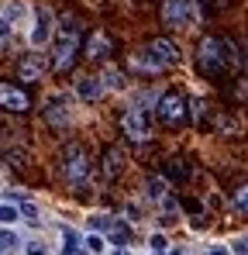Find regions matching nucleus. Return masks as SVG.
<instances>
[{
  "label": "nucleus",
  "instance_id": "8",
  "mask_svg": "<svg viewBox=\"0 0 248 255\" xmlns=\"http://www.w3.org/2000/svg\"><path fill=\"white\" fill-rule=\"evenodd\" d=\"M55 28H59V10L48 7V3H35V10H31V24L24 28L28 48L45 52V48L52 45V38H55Z\"/></svg>",
  "mask_w": 248,
  "mask_h": 255
},
{
  "label": "nucleus",
  "instance_id": "30",
  "mask_svg": "<svg viewBox=\"0 0 248 255\" xmlns=\"http://www.w3.org/2000/svg\"><path fill=\"white\" fill-rule=\"evenodd\" d=\"M231 255H248V235H238V238H231Z\"/></svg>",
  "mask_w": 248,
  "mask_h": 255
},
{
  "label": "nucleus",
  "instance_id": "33",
  "mask_svg": "<svg viewBox=\"0 0 248 255\" xmlns=\"http://www.w3.org/2000/svg\"><path fill=\"white\" fill-rule=\"evenodd\" d=\"M165 255H183V249H169V252H165Z\"/></svg>",
  "mask_w": 248,
  "mask_h": 255
},
{
  "label": "nucleus",
  "instance_id": "21",
  "mask_svg": "<svg viewBox=\"0 0 248 255\" xmlns=\"http://www.w3.org/2000/svg\"><path fill=\"white\" fill-rule=\"evenodd\" d=\"M83 249H86V255H107V252H111L107 238L97 235V231H86V235H83Z\"/></svg>",
  "mask_w": 248,
  "mask_h": 255
},
{
  "label": "nucleus",
  "instance_id": "12",
  "mask_svg": "<svg viewBox=\"0 0 248 255\" xmlns=\"http://www.w3.org/2000/svg\"><path fill=\"white\" fill-rule=\"evenodd\" d=\"M111 55H114V38H111V31H104V28H93L86 38H83V59L86 62H111Z\"/></svg>",
  "mask_w": 248,
  "mask_h": 255
},
{
  "label": "nucleus",
  "instance_id": "1",
  "mask_svg": "<svg viewBox=\"0 0 248 255\" xmlns=\"http://www.w3.org/2000/svg\"><path fill=\"white\" fill-rule=\"evenodd\" d=\"M179 62H183V48L169 35H155L141 48L127 52V73L131 76H162L169 69H176Z\"/></svg>",
  "mask_w": 248,
  "mask_h": 255
},
{
  "label": "nucleus",
  "instance_id": "28",
  "mask_svg": "<svg viewBox=\"0 0 248 255\" xmlns=\"http://www.w3.org/2000/svg\"><path fill=\"white\" fill-rule=\"evenodd\" d=\"M148 249H152V255H165L169 252V238H165L162 231H155V235L148 238Z\"/></svg>",
  "mask_w": 248,
  "mask_h": 255
},
{
  "label": "nucleus",
  "instance_id": "31",
  "mask_svg": "<svg viewBox=\"0 0 248 255\" xmlns=\"http://www.w3.org/2000/svg\"><path fill=\"white\" fill-rule=\"evenodd\" d=\"M207 255H231V249H228V245H210Z\"/></svg>",
  "mask_w": 248,
  "mask_h": 255
},
{
  "label": "nucleus",
  "instance_id": "34",
  "mask_svg": "<svg viewBox=\"0 0 248 255\" xmlns=\"http://www.w3.org/2000/svg\"><path fill=\"white\" fill-rule=\"evenodd\" d=\"M0 255H3V252H0Z\"/></svg>",
  "mask_w": 248,
  "mask_h": 255
},
{
  "label": "nucleus",
  "instance_id": "25",
  "mask_svg": "<svg viewBox=\"0 0 248 255\" xmlns=\"http://www.w3.org/2000/svg\"><path fill=\"white\" fill-rule=\"evenodd\" d=\"M17 221H21V207L10 204V200H0V224L3 228H14Z\"/></svg>",
  "mask_w": 248,
  "mask_h": 255
},
{
  "label": "nucleus",
  "instance_id": "23",
  "mask_svg": "<svg viewBox=\"0 0 248 255\" xmlns=\"http://www.w3.org/2000/svg\"><path fill=\"white\" fill-rule=\"evenodd\" d=\"M17 207H21V221H24L28 228H41V224H45V217H41L38 204H31V197H28L24 204H17Z\"/></svg>",
  "mask_w": 248,
  "mask_h": 255
},
{
  "label": "nucleus",
  "instance_id": "7",
  "mask_svg": "<svg viewBox=\"0 0 248 255\" xmlns=\"http://www.w3.org/2000/svg\"><path fill=\"white\" fill-rule=\"evenodd\" d=\"M121 125V134L131 141V145H148L155 138V111L148 107H138V104H127L118 118Z\"/></svg>",
  "mask_w": 248,
  "mask_h": 255
},
{
  "label": "nucleus",
  "instance_id": "10",
  "mask_svg": "<svg viewBox=\"0 0 248 255\" xmlns=\"http://www.w3.org/2000/svg\"><path fill=\"white\" fill-rule=\"evenodd\" d=\"M52 73V62H48V52H38V48H28L21 59H17V80L21 86L28 83H41L45 76Z\"/></svg>",
  "mask_w": 248,
  "mask_h": 255
},
{
  "label": "nucleus",
  "instance_id": "18",
  "mask_svg": "<svg viewBox=\"0 0 248 255\" xmlns=\"http://www.w3.org/2000/svg\"><path fill=\"white\" fill-rule=\"evenodd\" d=\"M59 252L62 255H86V249H83V235L76 231V228H69V224H62L59 228Z\"/></svg>",
  "mask_w": 248,
  "mask_h": 255
},
{
  "label": "nucleus",
  "instance_id": "17",
  "mask_svg": "<svg viewBox=\"0 0 248 255\" xmlns=\"http://www.w3.org/2000/svg\"><path fill=\"white\" fill-rule=\"evenodd\" d=\"M97 76H100V83H104V90H107V97H111V93H127V90H131V73L121 69V66H114V62H104Z\"/></svg>",
  "mask_w": 248,
  "mask_h": 255
},
{
  "label": "nucleus",
  "instance_id": "2",
  "mask_svg": "<svg viewBox=\"0 0 248 255\" xmlns=\"http://www.w3.org/2000/svg\"><path fill=\"white\" fill-rule=\"evenodd\" d=\"M83 17H76L73 10L59 14V28H55V38L48 45V62H52V73L55 76H66L73 73L76 59L83 55Z\"/></svg>",
  "mask_w": 248,
  "mask_h": 255
},
{
  "label": "nucleus",
  "instance_id": "26",
  "mask_svg": "<svg viewBox=\"0 0 248 255\" xmlns=\"http://www.w3.org/2000/svg\"><path fill=\"white\" fill-rule=\"evenodd\" d=\"M231 207L242 214V217H248V183L235 186V193H231Z\"/></svg>",
  "mask_w": 248,
  "mask_h": 255
},
{
  "label": "nucleus",
  "instance_id": "29",
  "mask_svg": "<svg viewBox=\"0 0 248 255\" xmlns=\"http://www.w3.org/2000/svg\"><path fill=\"white\" fill-rule=\"evenodd\" d=\"M14 35H17V31H14V28H10V24H7V21L0 17V52H7V48H10Z\"/></svg>",
  "mask_w": 248,
  "mask_h": 255
},
{
  "label": "nucleus",
  "instance_id": "4",
  "mask_svg": "<svg viewBox=\"0 0 248 255\" xmlns=\"http://www.w3.org/2000/svg\"><path fill=\"white\" fill-rule=\"evenodd\" d=\"M59 179L66 183V190L73 193H83V190H93V176H97V162L90 155V148L83 141H66L59 148Z\"/></svg>",
  "mask_w": 248,
  "mask_h": 255
},
{
  "label": "nucleus",
  "instance_id": "3",
  "mask_svg": "<svg viewBox=\"0 0 248 255\" xmlns=\"http://www.w3.org/2000/svg\"><path fill=\"white\" fill-rule=\"evenodd\" d=\"M197 69L204 73L207 80H217V76H228L235 69H242V52L238 45L224 35H204L197 42Z\"/></svg>",
  "mask_w": 248,
  "mask_h": 255
},
{
  "label": "nucleus",
  "instance_id": "6",
  "mask_svg": "<svg viewBox=\"0 0 248 255\" xmlns=\"http://www.w3.org/2000/svg\"><path fill=\"white\" fill-rule=\"evenodd\" d=\"M41 121L52 128V131H59V134L73 131V125H76V97L66 93V90L48 93L45 104H41Z\"/></svg>",
  "mask_w": 248,
  "mask_h": 255
},
{
  "label": "nucleus",
  "instance_id": "22",
  "mask_svg": "<svg viewBox=\"0 0 248 255\" xmlns=\"http://www.w3.org/2000/svg\"><path fill=\"white\" fill-rule=\"evenodd\" d=\"M111 228H114V214H90V217H86V231H97V235L107 238Z\"/></svg>",
  "mask_w": 248,
  "mask_h": 255
},
{
  "label": "nucleus",
  "instance_id": "11",
  "mask_svg": "<svg viewBox=\"0 0 248 255\" xmlns=\"http://www.w3.org/2000/svg\"><path fill=\"white\" fill-rule=\"evenodd\" d=\"M31 107H35V104H31L28 86L0 80V111H3V114H28Z\"/></svg>",
  "mask_w": 248,
  "mask_h": 255
},
{
  "label": "nucleus",
  "instance_id": "9",
  "mask_svg": "<svg viewBox=\"0 0 248 255\" xmlns=\"http://www.w3.org/2000/svg\"><path fill=\"white\" fill-rule=\"evenodd\" d=\"M155 121L165 128H183L190 121V97L176 86L162 90L159 100H155Z\"/></svg>",
  "mask_w": 248,
  "mask_h": 255
},
{
  "label": "nucleus",
  "instance_id": "20",
  "mask_svg": "<svg viewBox=\"0 0 248 255\" xmlns=\"http://www.w3.org/2000/svg\"><path fill=\"white\" fill-rule=\"evenodd\" d=\"M162 176L169 183H190V179H193V166H190L186 159H169Z\"/></svg>",
  "mask_w": 248,
  "mask_h": 255
},
{
  "label": "nucleus",
  "instance_id": "16",
  "mask_svg": "<svg viewBox=\"0 0 248 255\" xmlns=\"http://www.w3.org/2000/svg\"><path fill=\"white\" fill-rule=\"evenodd\" d=\"M172 197V183L165 179L162 172H148L145 179H141V200L145 204H152V207H159L162 200Z\"/></svg>",
  "mask_w": 248,
  "mask_h": 255
},
{
  "label": "nucleus",
  "instance_id": "27",
  "mask_svg": "<svg viewBox=\"0 0 248 255\" xmlns=\"http://www.w3.org/2000/svg\"><path fill=\"white\" fill-rule=\"evenodd\" d=\"M21 252H24V255H52V249H48L41 238H28V242L21 245Z\"/></svg>",
  "mask_w": 248,
  "mask_h": 255
},
{
  "label": "nucleus",
  "instance_id": "19",
  "mask_svg": "<svg viewBox=\"0 0 248 255\" xmlns=\"http://www.w3.org/2000/svg\"><path fill=\"white\" fill-rule=\"evenodd\" d=\"M131 238H134V224L124 217H114V228L107 231V245H131Z\"/></svg>",
  "mask_w": 248,
  "mask_h": 255
},
{
  "label": "nucleus",
  "instance_id": "15",
  "mask_svg": "<svg viewBox=\"0 0 248 255\" xmlns=\"http://www.w3.org/2000/svg\"><path fill=\"white\" fill-rule=\"evenodd\" d=\"M31 10H35L31 0H0V17H3L14 31H21V28L31 24Z\"/></svg>",
  "mask_w": 248,
  "mask_h": 255
},
{
  "label": "nucleus",
  "instance_id": "13",
  "mask_svg": "<svg viewBox=\"0 0 248 255\" xmlns=\"http://www.w3.org/2000/svg\"><path fill=\"white\" fill-rule=\"evenodd\" d=\"M124 169H127V152H124V145H107L104 155H100V162H97L100 179H104V183H114V179L124 176Z\"/></svg>",
  "mask_w": 248,
  "mask_h": 255
},
{
  "label": "nucleus",
  "instance_id": "32",
  "mask_svg": "<svg viewBox=\"0 0 248 255\" xmlns=\"http://www.w3.org/2000/svg\"><path fill=\"white\" fill-rule=\"evenodd\" d=\"M111 255H134V252H131V245H114Z\"/></svg>",
  "mask_w": 248,
  "mask_h": 255
},
{
  "label": "nucleus",
  "instance_id": "5",
  "mask_svg": "<svg viewBox=\"0 0 248 255\" xmlns=\"http://www.w3.org/2000/svg\"><path fill=\"white\" fill-rule=\"evenodd\" d=\"M159 21L165 31H193L204 21L200 0H159Z\"/></svg>",
  "mask_w": 248,
  "mask_h": 255
},
{
  "label": "nucleus",
  "instance_id": "24",
  "mask_svg": "<svg viewBox=\"0 0 248 255\" xmlns=\"http://www.w3.org/2000/svg\"><path fill=\"white\" fill-rule=\"evenodd\" d=\"M24 242H21V235L14 231V228H3L0 224V252L7 255V252H14V249H21Z\"/></svg>",
  "mask_w": 248,
  "mask_h": 255
},
{
  "label": "nucleus",
  "instance_id": "14",
  "mask_svg": "<svg viewBox=\"0 0 248 255\" xmlns=\"http://www.w3.org/2000/svg\"><path fill=\"white\" fill-rule=\"evenodd\" d=\"M73 97H76V104H100V100L107 97V90H104V83H100L97 73H76V80H73Z\"/></svg>",
  "mask_w": 248,
  "mask_h": 255
}]
</instances>
